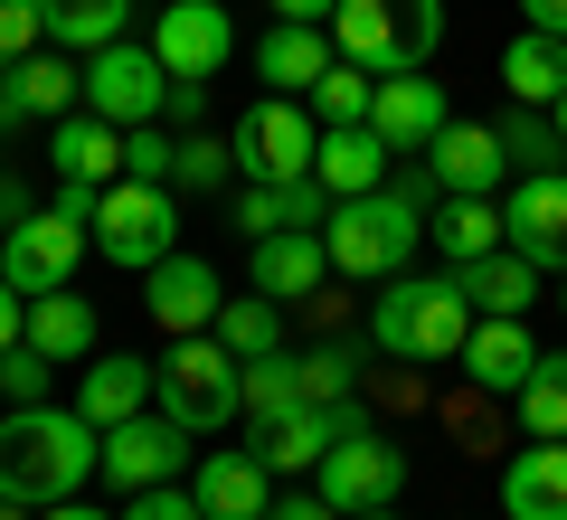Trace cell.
Here are the masks:
<instances>
[{
	"label": "cell",
	"instance_id": "obj_20",
	"mask_svg": "<svg viewBox=\"0 0 567 520\" xmlns=\"http://www.w3.org/2000/svg\"><path fill=\"white\" fill-rule=\"evenodd\" d=\"M502 511L511 520H567V436H529V455L502 463Z\"/></svg>",
	"mask_w": 567,
	"mask_h": 520
},
{
	"label": "cell",
	"instance_id": "obj_28",
	"mask_svg": "<svg viewBox=\"0 0 567 520\" xmlns=\"http://www.w3.org/2000/svg\"><path fill=\"white\" fill-rule=\"evenodd\" d=\"M425 237L445 246V265H473L502 246V200H445L435 218H425Z\"/></svg>",
	"mask_w": 567,
	"mask_h": 520
},
{
	"label": "cell",
	"instance_id": "obj_51",
	"mask_svg": "<svg viewBox=\"0 0 567 520\" xmlns=\"http://www.w3.org/2000/svg\"><path fill=\"white\" fill-rule=\"evenodd\" d=\"M539 369H558V379H567V350H548V360H539Z\"/></svg>",
	"mask_w": 567,
	"mask_h": 520
},
{
	"label": "cell",
	"instance_id": "obj_13",
	"mask_svg": "<svg viewBox=\"0 0 567 520\" xmlns=\"http://www.w3.org/2000/svg\"><path fill=\"white\" fill-rule=\"evenodd\" d=\"M398 492H406V455H398V445L341 436V445L322 455V501H331L341 520H350V511H388Z\"/></svg>",
	"mask_w": 567,
	"mask_h": 520
},
{
	"label": "cell",
	"instance_id": "obj_3",
	"mask_svg": "<svg viewBox=\"0 0 567 520\" xmlns=\"http://www.w3.org/2000/svg\"><path fill=\"white\" fill-rule=\"evenodd\" d=\"M152 407L181 417L189 436H218L227 417H246V360L218 332H181L162 360H152Z\"/></svg>",
	"mask_w": 567,
	"mask_h": 520
},
{
	"label": "cell",
	"instance_id": "obj_14",
	"mask_svg": "<svg viewBox=\"0 0 567 520\" xmlns=\"http://www.w3.org/2000/svg\"><path fill=\"white\" fill-rule=\"evenodd\" d=\"M218 265L208 256H189V246H171L162 265H152V275H142V313L162 322V340H181V332H208V322H218Z\"/></svg>",
	"mask_w": 567,
	"mask_h": 520
},
{
	"label": "cell",
	"instance_id": "obj_39",
	"mask_svg": "<svg viewBox=\"0 0 567 520\" xmlns=\"http://www.w3.org/2000/svg\"><path fill=\"white\" fill-rule=\"evenodd\" d=\"M48 48V10L39 0H0V67H20Z\"/></svg>",
	"mask_w": 567,
	"mask_h": 520
},
{
	"label": "cell",
	"instance_id": "obj_43",
	"mask_svg": "<svg viewBox=\"0 0 567 520\" xmlns=\"http://www.w3.org/2000/svg\"><path fill=\"white\" fill-rule=\"evenodd\" d=\"M123 520H208L199 492H181V482H152V492H123Z\"/></svg>",
	"mask_w": 567,
	"mask_h": 520
},
{
	"label": "cell",
	"instance_id": "obj_25",
	"mask_svg": "<svg viewBox=\"0 0 567 520\" xmlns=\"http://www.w3.org/2000/svg\"><path fill=\"white\" fill-rule=\"evenodd\" d=\"M312 181L331 200H360V190H388V142L369 123H322V161H312Z\"/></svg>",
	"mask_w": 567,
	"mask_h": 520
},
{
	"label": "cell",
	"instance_id": "obj_29",
	"mask_svg": "<svg viewBox=\"0 0 567 520\" xmlns=\"http://www.w3.org/2000/svg\"><path fill=\"white\" fill-rule=\"evenodd\" d=\"M29 340H39L48 360H85V350H95V303H76V294H39L29 303Z\"/></svg>",
	"mask_w": 567,
	"mask_h": 520
},
{
	"label": "cell",
	"instance_id": "obj_34",
	"mask_svg": "<svg viewBox=\"0 0 567 520\" xmlns=\"http://www.w3.org/2000/svg\"><path fill=\"white\" fill-rule=\"evenodd\" d=\"M293 407H312V398H303V360H284V350L246 360V417L275 426V417H293Z\"/></svg>",
	"mask_w": 567,
	"mask_h": 520
},
{
	"label": "cell",
	"instance_id": "obj_32",
	"mask_svg": "<svg viewBox=\"0 0 567 520\" xmlns=\"http://www.w3.org/2000/svg\"><path fill=\"white\" fill-rule=\"evenodd\" d=\"M10 85H20V104H29V114H48V123H58V114H76V104H85V67L48 58V48H39V58H20V67H10Z\"/></svg>",
	"mask_w": 567,
	"mask_h": 520
},
{
	"label": "cell",
	"instance_id": "obj_19",
	"mask_svg": "<svg viewBox=\"0 0 567 520\" xmlns=\"http://www.w3.org/2000/svg\"><path fill=\"white\" fill-rule=\"evenodd\" d=\"M246 275H256V294H275V303H312L322 275H331V246L312 237V227H284V237L246 246Z\"/></svg>",
	"mask_w": 567,
	"mask_h": 520
},
{
	"label": "cell",
	"instance_id": "obj_40",
	"mask_svg": "<svg viewBox=\"0 0 567 520\" xmlns=\"http://www.w3.org/2000/svg\"><path fill=\"white\" fill-rule=\"evenodd\" d=\"M171 152H181V142H171L162 123H133V133H123V181H171Z\"/></svg>",
	"mask_w": 567,
	"mask_h": 520
},
{
	"label": "cell",
	"instance_id": "obj_30",
	"mask_svg": "<svg viewBox=\"0 0 567 520\" xmlns=\"http://www.w3.org/2000/svg\"><path fill=\"white\" fill-rule=\"evenodd\" d=\"M39 10H48V39H58V48H85V58L114 48L123 20H133V0H39Z\"/></svg>",
	"mask_w": 567,
	"mask_h": 520
},
{
	"label": "cell",
	"instance_id": "obj_31",
	"mask_svg": "<svg viewBox=\"0 0 567 520\" xmlns=\"http://www.w3.org/2000/svg\"><path fill=\"white\" fill-rule=\"evenodd\" d=\"M208 332H218L237 360H265V350H284V303L275 294H237V303H218Z\"/></svg>",
	"mask_w": 567,
	"mask_h": 520
},
{
	"label": "cell",
	"instance_id": "obj_10",
	"mask_svg": "<svg viewBox=\"0 0 567 520\" xmlns=\"http://www.w3.org/2000/svg\"><path fill=\"white\" fill-rule=\"evenodd\" d=\"M502 246L529 256L539 275H567V171H529L502 200Z\"/></svg>",
	"mask_w": 567,
	"mask_h": 520
},
{
	"label": "cell",
	"instance_id": "obj_11",
	"mask_svg": "<svg viewBox=\"0 0 567 520\" xmlns=\"http://www.w3.org/2000/svg\"><path fill=\"white\" fill-rule=\"evenodd\" d=\"M181 463H189V426L162 417V407L104 426V482H114V492H152V482H171Z\"/></svg>",
	"mask_w": 567,
	"mask_h": 520
},
{
	"label": "cell",
	"instance_id": "obj_5",
	"mask_svg": "<svg viewBox=\"0 0 567 520\" xmlns=\"http://www.w3.org/2000/svg\"><path fill=\"white\" fill-rule=\"evenodd\" d=\"M445 39V0H341L331 10V48L369 77H416Z\"/></svg>",
	"mask_w": 567,
	"mask_h": 520
},
{
	"label": "cell",
	"instance_id": "obj_6",
	"mask_svg": "<svg viewBox=\"0 0 567 520\" xmlns=\"http://www.w3.org/2000/svg\"><path fill=\"white\" fill-rule=\"evenodd\" d=\"M171 227H181L171 181H114V190L95 200V256H104V265H133V275H152V265L171 256Z\"/></svg>",
	"mask_w": 567,
	"mask_h": 520
},
{
	"label": "cell",
	"instance_id": "obj_50",
	"mask_svg": "<svg viewBox=\"0 0 567 520\" xmlns=\"http://www.w3.org/2000/svg\"><path fill=\"white\" fill-rule=\"evenodd\" d=\"M0 520H39V511H20V501H0Z\"/></svg>",
	"mask_w": 567,
	"mask_h": 520
},
{
	"label": "cell",
	"instance_id": "obj_2",
	"mask_svg": "<svg viewBox=\"0 0 567 520\" xmlns=\"http://www.w3.org/2000/svg\"><path fill=\"white\" fill-rule=\"evenodd\" d=\"M369 340H379L388 360H464V340H473V303L454 275H388L379 303H369Z\"/></svg>",
	"mask_w": 567,
	"mask_h": 520
},
{
	"label": "cell",
	"instance_id": "obj_52",
	"mask_svg": "<svg viewBox=\"0 0 567 520\" xmlns=\"http://www.w3.org/2000/svg\"><path fill=\"white\" fill-rule=\"evenodd\" d=\"M350 520H398V501H388V511H350Z\"/></svg>",
	"mask_w": 567,
	"mask_h": 520
},
{
	"label": "cell",
	"instance_id": "obj_23",
	"mask_svg": "<svg viewBox=\"0 0 567 520\" xmlns=\"http://www.w3.org/2000/svg\"><path fill=\"white\" fill-rule=\"evenodd\" d=\"M331 58H341L331 29H303V20H275V29L256 39V77L275 85V95H312V85L331 77Z\"/></svg>",
	"mask_w": 567,
	"mask_h": 520
},
{
	"label": "cell",
	"instance_id": "obj_49",
	"mask_svg": "<svg viewBox=\"0 0 567 520\" xmlns=\"http://www.w3.org/2000/svg\"><path fill=\"white\" fill-rule=\"evenodd\" d=\"M39 520H123V511H85V501H58V511H39Z\"/></svg>",
	"mask_w": 567,
	"mask_h": 520
},
{
	"label": "cell",
	"instance_id": "obj_47",
	"mask_svg": "<svg viewBox=\"0 0 567 520\" xmlns=\"http://www.w3.org/2000/svg\"><path fill=\"white\" fill-rule=\"evenodd\" d=\"M331 10L341 0H275V20H303V29H331Z\"/></svg>",
	"mask_w": 567,
	"mask_h": 520
},
{
	"label": "cell",
	"instance_id": "obj_8",
	"mask_svg": "<svg viewBox=\"0 0 567 520\" xmlns=\"http://www.w3.org/2000/svg\"><path fill=\"white\" fill-rule=\"evenodd\" d=\"M162 104H171V67L152 58V48H133V39H114V48H95L85 58V114H104V123H162Z\"/></svg>",
	"mask_w": 567,
	"mask_h": 520
},
{
	"label": "cell",
	"instance_id": "obj_16",
	"mask_svg": "<svg viewBox=\"0 0 567 520\" xmlns=\"http://www.w3.org/2000/svg\"><path fill=\"white\" fill-rule=\"evenodd\" d=\"M425 171H435L445 200H492V190L511 181V152H502L492 123H445V133L425 142Z\"/></svg>",
	"mask_w": 567,
	"mask_h": 520
},
{
	"label": "cell",
	"instance_id": "obj_26",
	"mask_svg": "<svg viewBox=\"0 0 567 520\" xmlns=\"http://www.w3.org/2000/svg\"><path fill=\"white\" fill-rule=\"evenodd\" d=\"M502 85H511V104H558L567 95V39H548V29H520V39L502 48Z\"/></svg>",
	"mask_w": 567,
	"mask_h": 520
},
{
	"label": "cell",
	"instance_id": "obj_9",
	"mask_svg": "<svg viewBox=\"0 0 567 520\" xmlns=\"http://www.w3.org/2000/svg\"><path fill=\"white\" fill-rule=\"evenodd\" d=\"M76 256H85V227L66 218V208H29V218L10 227V237H0V275L20 284L29 303H39V294H66Z\"/></svg>",
	"mask_w": 567,
	"mask_h": 520
},
{
	"label": "cell",
	"instance_id": "obj_22",
	"mask_svg": "<svg viewBox=\"0 0 567 520\" xmlns=\"http://www.w3.org/2000/svg\"><path fill=\"white\" fill-rule=\"evenodd\" d=\"M189 492H199L208 520H265V511H275V473H265V455H199Z\"/></svg>",
	"mask_w": 567,
	"mask_h": 520
},
{
	"label": "cell",
	"instance_id": "obj_36",
	"mask_svg": "<svg viewBox=\"0 0 567 520\" xmlns=\"http://www.w3.org/2000/svg\"><path fill=\"white\" fill-rule=\"evenodd\" d=\"M312 104H322V123H369V104H379V77L350 58H331V77L312 85Z\"/></svg>",
	"mask_w": 567,
	"mask_h": 520
},
{
	"label": "cell",
	"instance_id": "obj_46",
	"mask_svg": "<svg viewBox=\"0 0 567 520\" xmlns=\"http://www.w3.org/2000/svg\"><path fill=\"white\" fill-rule=\"evenodd\" d=\"M265 520H341V511H331L322 492H284V501H275V511H265Z\"/></svg>",
	"mask_w": 567,
	"mask_h": 520
},
{
	"label": "cell",
	"instance_id": "obj_41",
	"mask_svg": "<svg viewBox=\"0 0 567 520\" xmlns=\"http://www.w3.org/2000/svg\"><path fill=\"white\" fill-rule=\"evenodd\" d=\"M520 426L529 436H567V379L558 369H539V379L520 388Z\"/></svg>",
	"mask_w": 567,
	"mask_h": 520
},
{
	"label": "cell",
	"instance_id": "obj_27",
	"mask_svg": "<svg viewBox=\"0 0 567 520\" xmlns=\"http://www.w3.org/2000/svg\"><path fill=\"white\" fill-rule=\"evenodd\" d=\"M454 284H464V303H473V313H529V303H539V265H529V256H511V246H492V256L454 265Z\"/></svg>",
	"mask_w": 567,
	"mask_h": 520
},
{
	"label": "cell",
	"instance_id": "obj_12",
	"mask_svg": "<svg viewBox=\"0 0 567 520\" xmlns=\"http://www.w3.org/2000/svg\"><path fill=\"white\" fill-rule=\"evenodd\" d=\"M341 436H369V407H360V398L293 407V417L256 426V455H265V473H322V455H331Z\"/></svg>",
	"mask_w": 567,
	"mask_h": 520
},
{
	"label": "cell",
	"instance_id": "obj_54",
	"mask_svg": "<svg viewBox=\"0 0 567 520\" xmlns=\"http://www.w3.org/2000/svg\"><path fill=\"white\" fill-rule=\"evenodd\" d=\"M558 313H567V275H558Z\"/></svg>",
	"mask_w": 567,
	"mask_h": 520
},
{
	"label": "cell",
	"instance_id": "obj_17",
	"mask_svg": "<svg viewBox=\"0 0 567 520\" xmlns=\"http://www.w3.org/2000/svg\"><path fill=\"white\" fill-rule=\"evenodd\" d=\"M464 379L483 388V398H520L529 379H539V340H529L520 313H483L464 340Z\"/></svg>",
	"mask_w": 567,
	"mask_h": 520
},
{
	"label": "cell",
	"instance_id": "obj_42",
	"mask_svg": "<svg viewBox=\"0 0 567 520\" xmlns=\"http://www.w3.org/2000/svg\"><path fill=\"white\" fill-rule=\"evenodd\" d=\"M237 227H246V246H256V237H284V181H246V190H237Z\"/></svg>",
	"mask_w": 567,
	"mask_h": 520
},
{
	"label": "cell",
	"instance_id": "obj_1",
	"mask_svg": "<svg viewBox=\"0 0 567 520\" xmlns=\"http://www.w3.org/2000/svg\"><path fill=\"white\" fill-rule=\"evenodd\" d=\"M95 473H104V436L76 407L39 398V407H10V417H0V501L58 511V501H76Z\"/></svg>",
	"mask_w": 567,
	"mask_h": 520
},
{
	"label": "cell",
	"instance_id": "obj_45",
	"mask_svg": "<svg viewBox=\"0 0 567 520\" xmlns=\"http://www.w3.org/2000/svg\"><path fill=\"white\" fill-rule=\"evenodd\" d=\"M95 200H104V190H85V181H58V208L85 227V237H95Z\"/></svg>",
	"mask_w": 567,
	"mask_h": 520
},
{
	"label": "cell",
	"instance_id": "obj_48",
	"mask_svg": "<svg viewBox=\"0 0 567 520\" xmlns=\"http://www.w3.org/2000/svg\"><path fill=\"white\" fill-rule=\"evenodd\" d=\"M520 20L548 29V39H567V0H520Z\"/></svg>",
	"mask_w": 567,
	"mask_h": 520
},
{
	"label": "cell",
	"instance_id": "obj_53",
	"mask_svg": "<svg viewBox=\"0 0 567 520\" xmlns=\"http://www.w3.org/2000/svg\"><path fill=\"white\" fill-rule=\"evenodd\" d=\"M548 114H558V142H567V95H558V104H548Z\"/></svg>",
	"mask_w": 567,
	"mask_h": 520
},
{
	"label": "cell",
	"instance_id": "obj_4",
	"mask_svg": "<svg viewBox=\"0 0 567 520\" xmlns=\"http://www.w3.org/2000/svg\"><path fill=\"white\" fill-rule=\"evenodd\" d=\"M322 246H331V275L388 284V275H406V256L425 246V208L406 200L398 181H388V190H360V200H331Z\"/></svg>",
	"mask_w": 567,
	"mask_h": 520
},
{
	"label": "cell",
	"instance_id": "obj_37",
	"mask_svg": "<svg viewBox=\"0 0 567 520\" xmlns=\"http://www.w3.org/2000/svg\"><path fill=\"white\" fill-rule=\"evenodd\" d=\"M350 388H360V360H350L341 340H322V350H303V398H312V407L350 398Z\"/></svg>",
	"mask_w": 567,
	"mask_h": 520
},
{
	"label": "cell",
	"instance_id": "obj_44",
	"mask_svg": "<svg viewBox=\"0 0 567 520\" xmlns=\"http://www.w3.org/2000/svg\"><path fill=\"white\" fill-rule=\"evenodd\" d=\"M20 340H29V294L0 275V350H20Z\"/></svg>",
	"mask_w": 567,
	"mask_h": 520
},
{
	"label": "cell",
	"instance_id": "obj_35",
	"mask_svg": "<svg viewBox=\"0 0 567 520\" xmlns=\"http://www.w3.org/2000/svg\"><path fill=\"white\" fill-rule=\"evenodd\" d=\"M227 181H237V142L181 133V152H171V190H227Z\"/></svg>",
	"mask_w": 567,
	"mask_h": 520
},
{
	"label": "cell",
	"instance_id": "obj_15",
	"mask_svg": "<svg viewBox=\"0 0 567 520\" xmlns=\"http://www.w3.org/2000/svg\"><path fill=\"white\" fill-rule=\"evenodd\" d=\"M152 58L171 67V77H218L227 58H237V20H227L218 0H171L162 10V29H152Z\"/></svg>",
	"mask_w": 567,
	"mask_h": 520
},
{
	"label": "cell",
	"instance_id": "obj_24",
	"mask_svg": "<svg viewBox=\"0 0 567 520\" xmlns=\"http://www.w3.org/2000/svg\"><path fill=\"white\" fill-rule=\"evenodd\" d=\"M152 407V360H133V350H95V369L76 379V417L95 426H123V417H142Z\"/></svg>",
	"mask_w": 567,
	"mask_h": 520
},
{
	"label": "cell",
	"instance_id": "obj_18",
	"mask_svg": "<svg viewBox=\"0 0 567 520\" xmlns=\"http://www.w3.org/2000/svg\"><path fill=\"white\" fill-rule=\"evenodd\" d=\"M454 123L445 85L435 77H379V104H369V133L388 142V152H425V142Z\"/></svg>",
	"mask_w": 567,
	"mask_h": 520
},
{
	"label": "cell",
	"instance_id": "obj_33",
	"mask_svg": "<svg viewBox=\"0 0 567 520\" xmlns=\"http://www.w3.org/2000/svg\"><path fill=\"white\" fill-rule=\"evenodd\" d=\"M492 133H502V152H511L520 181H529V171H558V152H567V142H558V114H539V104H511Z\"/></svg>",
	"mask_w": 567,
	"mask_h": 520
},
{
	"label": "cell",
	"instance_id": "obj_38",
	"mask_svg": "<svg viewBox=\"0 0 567 520\" xmlns=\"http://www.w3.org/2000/svg\"><path fill=\"white\" fill-rule=\"evenodd\" d=\"M48 379H58V360H48L39 340H20V350H0V388H10V407H39Z\"/></svg>",
	"mask_w": 567,
	"mask_h": 520
},
{
	"label": "cell",
	"instance_id": "obj_7",
	"mask_svg": "<svg viewBox=\"0 0 567 520\" xmlns=\"http://www.w3.org/2000/svg\"><path fill=\"white\" fill-rule=\"evenodd\" d=\"M227 142H237V171H246V181H312V161H322V123H312L293 95L246 104V123Z\"/></svg>",
	"mask_w": 567,
	"mask_h": 520
},
{
	"label": "cell",
	"instance_id": "obj_21",
	"mask_svg": "<svg viewBox=\"0 0 567 520\" xmlns=\"http://www.w3.org/2000/svg\"><path fill=\"white\" fill-rule=\"evenodd\" d=\"M48 161H58V181H85V190H114L123 181V123L104 114H58V133H48Z\"/></svg>",
	"mask_w": 567,
	"mask_h": 520
}]
</instances>
